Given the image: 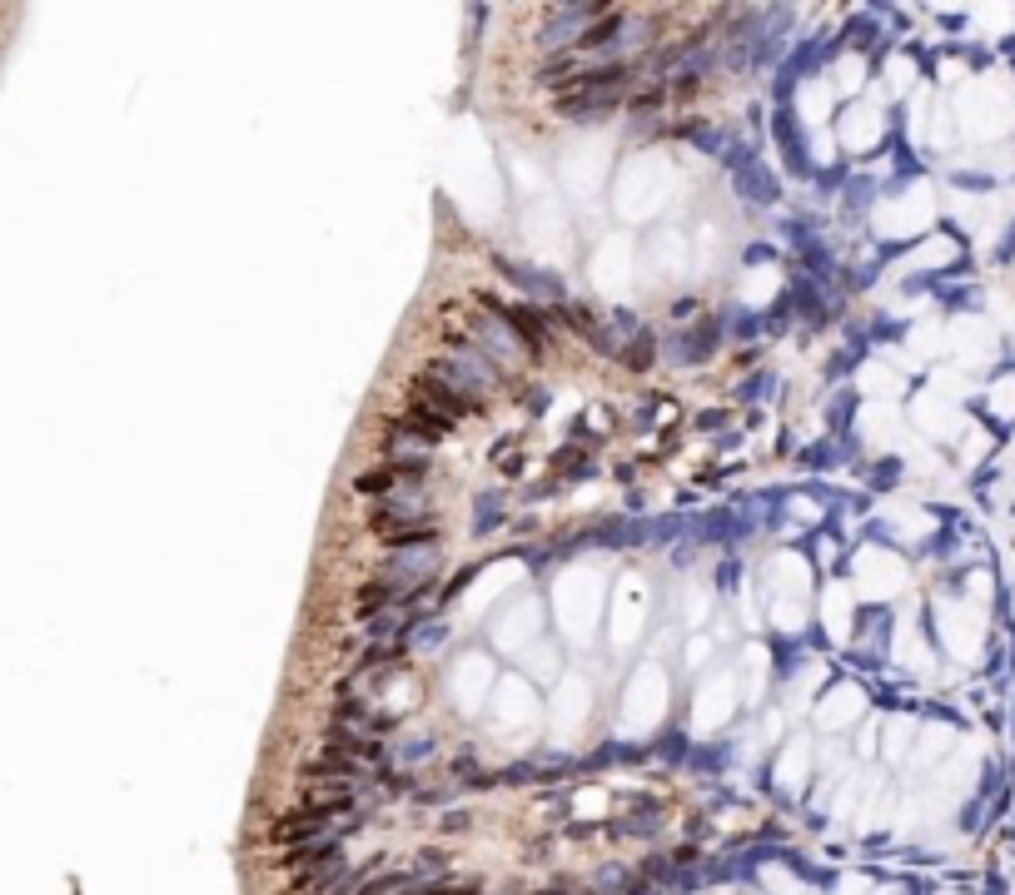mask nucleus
I'll use <instances>...</instances> for the list:
<instances>
[{"label": "nucleus", "mask_w": 1015, "mask_h": 895, "mask_svg": "<svg viewBox=\"0 0 1015 895\" xmlns=\"http://www.w3.org/2000/svg\"><path fill=\"white\" fill-rule=\"evenodd\" d=\"M334 830V816H324V811H294V816H284L280 826L270 830V846H284V851H294V846H309L319 841V836H329Z\"/></svg>", "instance_id": "nucleus-1"}]
</instances>
